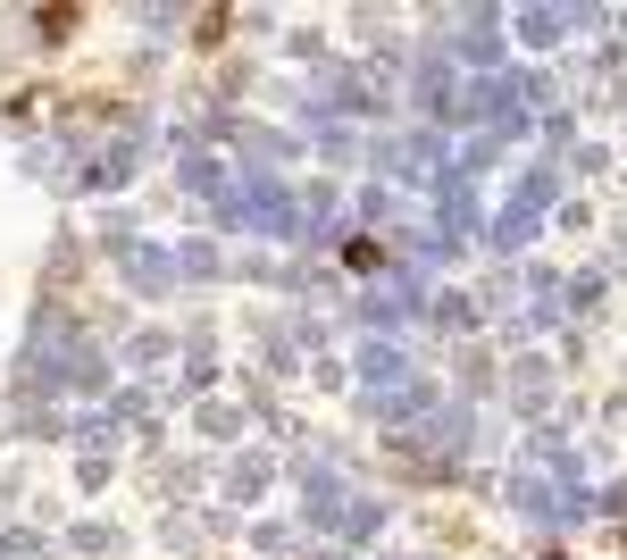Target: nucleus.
Instances as JSON below:
<instances>
[]
</instances>
